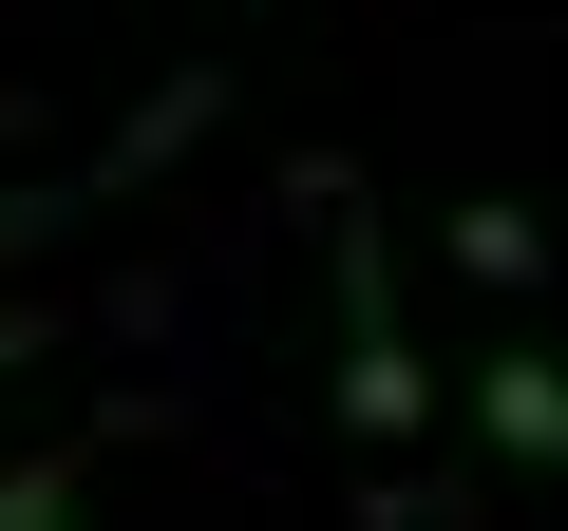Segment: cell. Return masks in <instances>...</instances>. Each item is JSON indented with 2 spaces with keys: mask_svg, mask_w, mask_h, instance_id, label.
Returning a JSON list of instances; mask_svg holds the SVG:
<instances>
[{
  "mask_svg": "<svg viewBox=\"0 0 568 531\" xmlns=\"http://www.w3.org/2000/svg\"><path fill=\"white\" fill-rule=\"evenodd\" d=\"M323 209H342V418H361V437H417V418H436V380H417L398 285H379V209H361V190H323Z\"/></svg>",
  "mask_w": 568,
  "mask_h": 531,
  "instance_id": "obj_1",
  "label": "cell"
},
{
  "mask_svg": "<svg viewBox=\"0 0 568 531\" xmlns=\"http://www.w3.org/2000/svg\"><path fill=\"white\" fill-rule=\"evenodd\" d=\"M209 96H227V77H209V58H190V77H171V96H152V114H133V133H114V152H95V190H133V171H171V152H190V133H209Z\"/></svg>",
  "mask_w": 568,
  "mask_h": 531,
  "instance_id": "obj_2",
  "label": "cell"
},
{
  "mask_svg": "<svg viewBox=\"0 0 568 531\" xmlns=\"http://www.w3.org/2000/svg\"><path fill=\"white\" fill-rule=\"evenodd\" d=\"M474 418H493L511 455H568V361H493V380H474Z\"/></svg>",
  "mask_w": 568,
  "mask_h": 531,
  "instance_id": "obj_3",
  "label": "cell"
},
{
  "mask_svg": "<svg viewBox=\"0 0 568 531\" xmlns=\"http://www.w3.org/2000/svg\"><path fill=\"white\" fill-rule=\"evenodd\" d=\"M455 266H474V285H530L549 228H530V209H455Z\"/></svg>",
  "mask_w": 568,
  "mask_h": 531,
  "instance_id": "obj_4",
  "label": "cell"
},
{
  "mask_svg": "<svg viewBox=\"0 0 568 531\" xmlns=\"http://www.w3.org/2000/svg\"><path fill=\"white\" fill-rule=\"evenodd\" d=\"M0 531H77V455H20V474H0Z\"/></svg>",
  "mask_w": 568,
  "mask_h": 531,
  "instance_id": "obj_5",
  "label": "cell"
},
{
  "mask_svg": "<svg viewBox=\"0 0 568 531\" xmlns=\"http://www.w3.org/2000/svg\"><path fill=\"white\" fill-rule=\"evenodd\" d=\"M77 209H95V171H77V190H0V266H20V247H58Z\"/></svg>",
  "mask_w": 568,
  "mask_h": 531,
  "instance_id": "obj_6",
  "label": "cell"
},
{
  "mask_svg": "<svg viewBox=\"0 0 568 531\" xmlns=\"http://www.w3.org/2000/svg\"><path fill=\"white\" fill-rule=\"evenodd\" d=\"M20 361H39V323H20V304H0V380H20Z\"/></svg>",
  "mask_w": 568,
  "mask_h": 531,
  "instance_id": "obj_7",
  "label": "cell"
}]
</instances>
